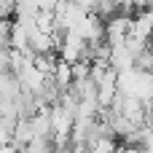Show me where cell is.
Returning <instances> with one entry per match:
<instances>
[{
  "label": "cell",
  "instance_id": "1",
  "mask_svg": "<svg viewBox=\"0 0 153 153\" xmlns=\"http://www.w3.org/2000/svg\"><path fill=\"white\" fill-rule=\"evenodd\" d=\"M145 126H148V129L153 132V105L148 108V116H145Z\"/></svg>",
  "mask_w": 153,
  "mask_h": 153
}]
</instances>
